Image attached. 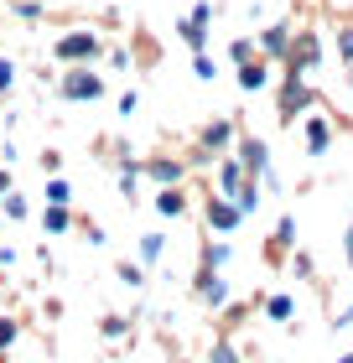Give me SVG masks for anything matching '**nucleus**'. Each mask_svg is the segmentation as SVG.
<instances>
[{
  "label": "nucleus",
  "mask_w": 353,
  "mask_h": 363,
  "mask_svg": "<svg viewBox=\"0 0 353 363\" xmlns=\"http://www.w3.org/2000/svg\"><path fill=\"white\" fill-rule=\"evenodd\" d=\"M307 104H312V89L301 84V73H291V78H286V89H281V114L291 120V114H301Z\"/></svg>",
  "instance_id": "f257e3e1"
},
{
  "label": "nucleus",
  "mask_w": 353,
  "mask_h": 363,
  "mask_svg": "<svg viewBox=\"0 0 353 363\" xmlns=\"http://www.w3.org/2000/svg\"><path fill=\"white\" fill-rule=\"evenodd\" d=\"M317 57H322V47H317V37H301L296 47H286V62H291V73H307Z\"/></svg>",
  "instance_id": "f03ea898"
},
{
  "label": "nucleus",
  "mask_w": 353,
  "mask_h": 363,
  "mask_svg": "<svg viewBox=\"0 0 353 363\" xmlns=\"http://www.w3.org/2000/svg\"><path fill=\"white\" fill-rule=\"evenodd\" d=\"M327 145H332V125H327V120H307V151L322 156Z\"/></svg>",
  "instance_id": "7ed1b4c3"
},
{
  "label": "nucleus",
  "mask_w": 353,
  "mask_h": 363,
  "mask_svg": "<svg viewBox=\"0 0 353 363\" xmlns=\"http://www.w3.org/2000/svg\"><path fill=\"white\" fill-rule=\"evenodd\" d=\"M260 47H265L271 57H286V47H291V31H286V26H271V31L260 37Z\"/></svg>",
  "instance_id": "20e7f679"
},
{
  "label": "nucleus",
  "mask_w": 353,
  "mask_h": 363,
  "mask_svg": "<svg viewBox=\"0 0 353 363\" xmlns=\"http://www.w3.org/2000/svg\"><path fill=\"white\" fill-rule=\"evenodd\" d=\"M58 52H63V57H94V52H99V42H94V37H63Z\"/></svg>",
  "instance_id": "39448f33"
},
{
  "label": "nucleus",
  "mask_w": 353,
  "mask_h": 363,
  "mask_svg": "<svg viewBox=\"0 0 353 363\" xmlns=\"http://www.w3.org/2000/svg\"><path fill=\"white\" fill-rule=\"evenodd\" d=\"M68 94H73V99H94V94H99V84H94L89 73H73V78H68Z\"/></svg>",
  "instance_id": "423d86ee"
},
{
  "label": "nucleus",
  "mask_w": 353,
  "mask_h": 363,
  "mask_svg": "<svg viewBox=\"0 0 353 363\" xmlns=\"http://www.w3.org/2000/svg\"><path fill=\"white\" fill-rule=\"evenodd\" d=\"M244 172H265V145L260 140H244Z\"/></svg>",
  "instance_id": "0eeeda50"
},
{
  "label": "nucleus",
  "mask_w": 353,
  "mask_h": 363,
  "mask_svg": "<svg viewBox=\"0 0 353 363\" xmlns=\"http://www.w3.org/2000/svg\"><path fill=\"white\" fill-rule=\"evenodd\" d=\"M239 84H244V89H265V68H260V62H244V68H239Z\"/></svg>",
  "instance_id": "6e6552de"
},
{
  "label": "nucleus",
  "mask_w": 353,
  "mask_h": 363,
  "mask_svg": "<svg viewBox=\"0 0 353 363\" xmlns=\"http://www.w3.org/2000/svg\"><path fill=\"white\" fill-rule=\"evenodd\" d=\"M213 223H218V228H234V223H239V208H229V203H213Z\"/></svg>",
  "instance_id": "1a4fd4ad"
},
{
  "label": "nucleus",
  "mask_w": 353,
  "mask_h": 363,
  "mask_svg": "<svg viewBox=\"0 0 353 363\" xmlns=\"http://www.w3.org/2000/svg\"><path fill=\"white\" fill-rule=\"evenodd\" d=\"M338 52H343V62H353V26L338 31Z\"/></svg>",
  "instance_id": "9d476101"
},
{
  "label": "nucleus",
  "mask_w": 353,
  "mask_h": 363,
  "mask_svg": "<svg viewBox=\"0 0 353 363\" xmlns=\"http://www.w3.org/2000/svg\"><path fill=\"white\" fill-rule=\"evenodd\" d=\"M271 317H276V322L291 317V296H276V301H271Z\"/></svg>",
  "instance_id": "9b49d317"
},
{
  "label": "nucleus",
  "mask_w": 353,
  "mask_h": 363,
  "mask_svg": "<svg viewBox=\"0 0 353 363\" xmlns=\"http://www.w3.org/2000/svg\"><path fill=\"white\" fill-rule=\"evenodd\" d=\"M203 140H208V145H224V140H229V125H208Z\"/></svg>",
  "instance_id": "f8f14e48"
},
{
  "label": "nucleus",
  "mask_w": 353,
  "mask_h": 363,
  "mask_svg": "<svg viewBox=\"0 0 353 363\" xmlns=\"http://www.w3.org/2000/svg\"><path fill=\"white\" fill-rule=\"evenodd\" d=\"M213 363H239V358L229 353V342H218V348H213Z\"/></svg>",
  "instance_id": "ddd939ff"
},
{
  "label": "nucleus",
  "mask_w": 353,
  "mask_h": 363,
  "mask_svg": "<svg viewBox=\"0 0 353 363\" xmlns=\"http://www.w3.org/2000/svg\"><path fill=\"white\" fill-rule=\"evenodd\" d=\"M348 265H353V223H348Z\"/></svg>",
  "instance_id": "4468645a"
},
{
  "label": "nucleus",
  "mask_w": 353,
  "mask_h": 363,
  "mask_svg": "<svg viewBox=\"0 0 353 363\" xmlns=\"http://www.w3.org/2000/svg\"><path fill=\"white\" fill-rule=\"evenodd\" d=\"M348 322H353V306H348V311H343V317H338V327H348Z\"/></svg>",
  "instance_id": "2eb2a0df"
},
{
  "label": "nucleus",
  "mask_w": 353,
  "mask_h": 363,
  "mask_svg": "<svg viewBox=\"0 0 353 363\" xmlns=\"http://www.w3.org/2000/svg\"><path fill=\"white\" fill-rule=\"evenodd\" d=\"M338 363H353V353H343V358H338Z\"/></svg>",
  "instance_id": "dca6fc26"
}]
</instances>
